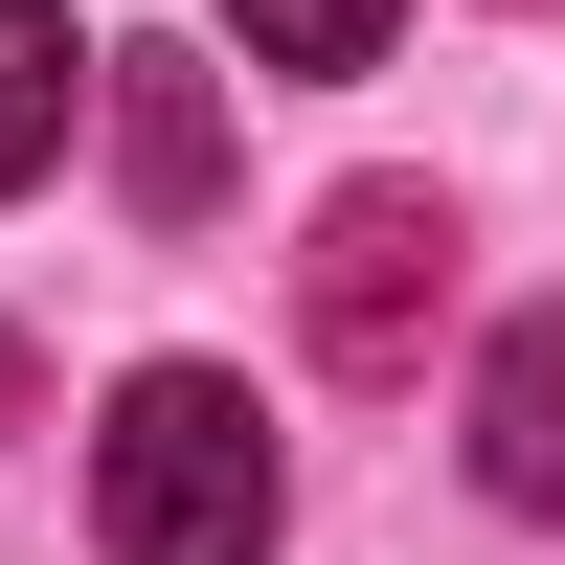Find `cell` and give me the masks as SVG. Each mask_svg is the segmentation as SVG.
Instances as JSON below:
<instances>
[{
  "instance_id": "1",
  "label": "cell",
  "mask_w": 565,
  "mask_h": 565,
  "mask_svg": "<svg viewBox=\"0 0 565 565\" xmlns=\"http://www.w3.org/2000/svg\"><path fill=\"white\" fill-rule=\"evenodd\" d=\"M295 476H271V407L226 362H136L114 430H90V543L114 565H271Z\"/></svg>"
},
{
  "instance_id": "2",
  "label": "cell",
  "mask_w": 565,
  "mask_h": 565,
  "mask_svg": "<svg viewBox=\"0 0 565 565\" xmlns=\"http://www.w3.org/2000/svg\"><path fill=\"white\" fill-rule=\"evenodd\" d=\"M295 317H317V362H340V385H407V362H430V317H452V204H430V181H340V204H317V249H295Z\"/></svg>"
},
{
  "instance_id": "3",
  "label": "cell",
  "mask_w": 565,
  "mask_h": 565,
  "mask_svg": "<svg viewBox=\"0 0 565 565\" xmlns=\"http://www.w3.org/2000/svg\"><path fill=\"white\" fill-rule=\"evenodd\" d=\"M90 90H114V181L181 226V204L226 181V90H204V45H90Z\"/></svg>"
},
{
  "instance_id": "4",
  "label": "cell",
  "mask_w": 565,
  "mask_h": 565,
  "mask_svg": "<svg viewBox=\"0 0 565 565\" xmlns=\"http://www.w3.org/2000/svg\"><path fill=\"white\" fill-rule=\"evenodd\" d=\"M476 476L521 498V521H565V317H498V362H476Z\"/></svg>"
},
{
  "instance_id": "5",
  "label": "cell",
  "mask_w": 565,
  "mask_h": 565,
  "mask_svg": "<svg viewBox=\"0 0 565 565\" xmlns=\"http://www.w3.org/2000/svg\"><path fill=\"white\" fill-rule=\"evenodd\" d=\"M68 114H90V45H68V0H0V204L68 159Z\"/></svg>"
},
{
  "instance_id": "6",
  "label": "cell",
  "mask_w": 565,
  "mask_h": 565,
  "mask_svg": "<svg viewBox=\"0 0 565 565\" xmlns=\"http://www.w3.org/2000/svg\"><path fill=\"white\" fill-rule=\"evenodd\" d=\"M226 45H249V68H362V45L407 23V0H204Z\"/></svg>"
}]
</instances>
